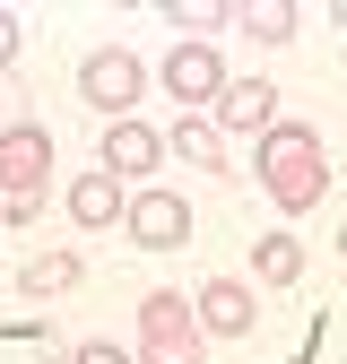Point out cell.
Here are the masks:
<instances>
[{"label":"cell","instance_id":"cell-10","mask_svg":"<svg viewBox=\"0 0 347 364\" xmlns=\"http://www.w3.org/2000/svg\"><path fill=\"white\" fill-rule=\"evenodd\" d=\"M70 217H78V225H122L130 200H122V182L96 165V173H78V182H70Z\"/></svg>","mask_w":347,"mask_h":364},{"label":"cell","instance_id":"cell-7","mask_svg":"<svg viewBox=\"0 0 347 364\" xmlns=\"http://www.w3.org/2000/svg\"><path fill=\"white\" fill-rule=\"evenodd\" d=\"M191 321H200V330H217V338H252L260 312H252V295H243L235 278H208V287L191 295Z\"/></svg>","mask_w":347,"mask_h":364},{"label":"cell","instance_id":"cell-5","mask_svg":"<svg viewBox=\"0 0 347 364\" xmlns=\"http://www.w3.org/2000/svg\"><path fill=\"white\" fill-rule=\"evenodd\" d=\"M165 87H174V105H217L226 96V61L208 43H174L165 53Z\"/></svg>","mask_w":347,"mask_h":364},{"label":"cell","instance_id":"cell-4","mask_svg":"<svg viewBox=\"0 0 347 364\" xmlns=\"http://www.w3.org/2000/svg\"><path fill=\"white\" fill-rule=\"evenodd\" d=\"M43 173H53V139H43L35 122L0 130V191L9 200H43Z\"/></svg>","mask_w":347,"mask_h":364},{"label":"cell","instance_id":"cell-11","mask_svg":"<svg viewBox=\"0 0 347 364\" xmlns=\"http://www.w3.org/2000/svg\"><path fill=\"white\" fill-rule=\"evenodd\" d=\"M165 156H183V165H200V173H226V165H235V156H226V130H217V122H174Z\"/></svg>","mask_w":347,"mask_h":364},{"label":"cell","instance_id":"cell-17","mask_svg":"<svg viewBox=\"0 0 347 364\" xmlns=\"http://www.w3.org/2000/svg\"><path fill=\"white\" fill-rule=\"evenodd\" d=\"M9 61H18V18L0 9V70H9Z\"/></svg>","mask_w":347,"mask_h":364},{"label":"cell","instance_id":"cell-13","mask_svg":"<svg viewBox=\"0 0 347 364\" xmlns=\"http://www.w3.org/2000/svg\"><path fill=\"white\" fill-rule=\"evenodd\" d=\"M18 287H26V295H70V287H78V260H70V252H43V260H26Z\"/></svg>","mask_w":347,"mask_h":364},{"label":"cell","instance_id":"cell-16","mask_svg":"<svg viewBox=\"0 0 347 364\" xmlns=\"http://www.w3.org/2000/svg\"><path fill=\"white\" fill-rule=\"evenodd\" d=\"M70 364H130L113 338H87V347H70Z\"/></svg>","mask_w":347,"mask_h":364},{"label":"cell","instance_id":"cell-19","mask_svg":"<svg viewBox=\"0 0 347 364\" xmlns=\"http://www.w3.org/2000/svg\"><path fill=\"white\" fill-rule=\"evenodd\" d=\"M338 252H347V225H338Z\"/></svg>","mask_w":347,"mask_h":364},{"label":"cell","instance_id":"cell-12","mask_svg":"<svg viewBox=\"0 0 347 364\" xmlns=\"http://www.w3.org/2000/svg\"><path fill=\"white\" fill-rule=\"evenodd\" d=\"M235 18H243V35H252V43H287L304 9H295V0H252V9H235Z\"/></svg>","mask_w":347,"mask_h":364},{"label":"cell","instance_id":"cell-14","mask_svg":"<svg viewBox=\"0 0 347 364\" xmlns=\"http://www.w3.org/2000/svg\"><path fill=\"white\" fill-rule=\"evenodd\" d=\"M252 269H260V278H269V287H287L295 269H304V252H295V235H260V243H252Z\"/></svg>","mask_w":347,"mask_h":364},{"label":"cell","instance_id":"cell-9","mask_svg":"<svg viewBox=\"0 0 347 364\" xmlns=\"http://www.w3.org/2000/svg\"><path fill=\"white\" fill-rule=\"evenodd\" d=\"M156 156H165V139H156L148 122H113V130H105V173H113V182L156 173Z\"/></svg>","mask_w":347,"mask_h":364},{"label":"cell","instance_id":"cell-3","mask_svg":"<svg viewBox=\"0 0 347 364\" xmlns=\"http://www.w3.org/2000/svg\"><path fill=\"white\" fill-rule=\"evenodd\" d=\"M78 96L96 105V113H113V122H130V105H139V53H122V43L87 53V70H78Z\"/></svg>","mask_w":347,"mask_h":364},{"label":"cell","instance_id":"cell-1","mask_svg":"<svg viewBox=\"0 0 347 364\" xmlns=\"http://www.w3.org/2000/svg\"><path fill=\"white\" fill-rule=\"evenodd\" d=\"M260 182H269V200H278L287 217H304V208L330 191V156H321V139H313L304 122L260 130Z\"/></svg>","mask_w":347,"mask_h":364},{"label":"cell","instance_id":"cell-2","mask_svg":"<svg viewBox=\"0 0 347 364\" xmlns=\"http://www.w3.org/2000/svg\"><path fill=\"white\" fill-rule=\"evenodd\" d=\"M139 364H200V321L183 295H139Z\"/></svg>","mask_w":347,"mask_h":364},{"label":"cell","instance_id":"cell-6","mask_svg":"<svg viewBox=\"0 0 347 364\" xmlns=\"http://www.w3.org/2000/svg\"><path fill=\"white\" fill-rule=\"evenodd\" d=\"M122 225H130V235H139L148 252H183V243H191V208L174 200V191H139Z\"/></svg>","mask_w":347,"mask_h":364},{"label":"cell","instance_id":"cell-18","mask_svg":"<svg viewBox=\"0 0 347 364\" xmlns=\"http://www.w3.org/2000/svg\"><path fill=\"white\" fill-rule=\"evenodd\" d=\"M330 18H338V26H347V0H338V9H330Z\"/></svg>","mask_w":347,"mask_h":364},{"label":"cell","instance_id":"cell-15","mask_svg":"<svg viewBox=\"0 0 347 364\" xmlns=\"http://www.w3.org/2000/svg\"><path fill=\"white\" fill-rule=\"evenodd\" d=\"M165 18H183V26H217V18H235L226 0H191V9H165Z\"/></svg>","mask_w":347,"mask_h":364},{"label":"cell","instance_id":"cell-8","mask_svg":"<svg viewBox=\"0 0 347 364\" xmlns=\"http://www.w3.org/2000/svg\"><path fill=\"white\" fill-rule=\"evenodd\" d=\"M217 130H278V87H260V78H226V96H217Z\"/></svg>","mask_w":347,"mask_h":364}]
</instances>
